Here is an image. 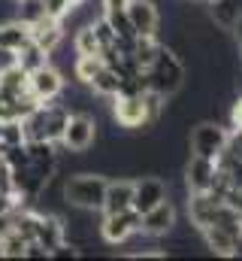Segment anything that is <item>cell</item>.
<instances>
[{
  "instance_id": "obj_1",
  "label": "cell",
  "mask_w": 242,
  "mask_h": 261,
  "mask_svg": "<svg viewBox=\"0 0 242 261\" xmlns=\"http://www.w3.org/2000/svg\"><path fill=\"white\" fill-rule=\"evenodd\" d=\"M142 76H145V88L155 91V94H161L167 100V97H173L182 85L188 82V64L182 61L167 43H161L155 61L142 70Z\"/></svg>"
},
{
  "instance_id": "obj_2",
  "label": "cell",
  "mask_w": 242,
  "mask_h": 261,
  "mask_svg": "<svg viewBox=\"0 0 242 261\" xmlns=\"http://www.w3.org/2000/svg\"><path fill=\"white\" fill-rule=\"evenodd\" d=\"M67 116H70V110H67L60 100L37 103V107L21 119L24 143H34V140H43V143H60V134H64V125H67Z\"/></svg>"
},
{
  "instance_id": "obj_3",
  "label": "cell",
  "mask_w": 242,
  "mask_h": 261,
  "mask_svg": "<svg viewBox=\"0 0 242 261\" xmlns=\"http://www.w3.org/2000/svg\"><path fill=\"white\" fill-rule=\"evenodd\" d=\"M106 176L94 173V170H79L70 173L64 179V203L67 206H79V210H91L100 213L103 206V195H106Z\"/></svg>"
},
{
  "instance_id": "obj_4",
  "label": "cell",
  "mask_w": 242,
  "mask_h": 261,
  "mask_svg": "<svg viewBox=\"0 0 242 261\" xmlns=\"http://www.w3.org/2000/svg\"><path fill=\"white\" fill-rule=\"evenodd\" d=\"M227 140H230V128L218 119H197L188 130L191 152L203 155V158H218L227 149Z\"/></svg>"
},
{
  "instance_id": "obj_5",
  "label": "cell",
  "mask_w": 242,
  "mask_h": 261,
  "mask_svg": "<svg viewBox=\"0 0 242 261\" xmlns=\"http://www.w3.org/2000/svg\"><path fill=\"white\" fill-rule=\"evenodd\" d=\"M97 116L91 113H70L67 125L60 134V149L73 152V155H85L94 143H97Z\"/></svg>"
},
{
  "instance_id": "obj_6",
  "label": "cell",
  "mask_w": 242,
  "mask_h": 261,
  "mask_svg": "<svg viewBox=\"0 0 242 261\" xmlns=\"http://www.w3.org/2000/svg\"><path fill=\"white\" fill-rule=\"evenodd\" d=\"M97 231H100L103 243L121 246V243H127L130 237H136V234L142 231V216H139L133 206H127V210H121V213H103Z\"/></svg>"
},
{
  "instance_id": "obj_7",
  "label": "cell",
  "mask_w": 242,
  "mask_h": 261,
  "mask_svg": "<svg viewBox=\"0 0 242 261\" xmlns=\"http://www.w3.org/2000/svg\"><path fill=\"white\" fill-rule=\"evenodd\" d=\"M112 122L124 130L152 128L148 107H145V91L142 94H115L112 97Z\"/></svg>"
},
{
  "instance_id": "obj_8",
  "label": "cell",
  "mask_w": 242,
  "mask_h": 261,
  "mask_svg": "<svg viewBox=\"0 0 242 261\" xmlns=\"http://www.w3.org/2000/svg\"><path fill=\"white\" fill-rule=\"evenodd\" d=\"M176 219H179V206H176L173 197L167 195L161 203H155L152 210L142 213V231H139V234H145V237H152V240H161V237H167V234L173 231Z\"/></svg>"
},
{
  "instance_id": "obj_9",
  "label": "cell",
  "mask_w": 242,
  "mask_h": 261,
  "mask_svg": "<svg viewBox=\"0 0 242 261\" xmlns=\"http://www.w3.org/2000/svg\"><path fill=\"white\" fill-rule=\"evenodd\" d=\"M215 173H218L215 158H203V155H194V152L182 164V182H185L188 192H209L215 186Z\"/></svg>"
},
{
  "instance_id": "obj_10",
  "label": "cell",
  "mask_w": 242,
  "mask_h": 261,
  "mask_svg": "<svg viewBox=\"0 0 242 261\" xmlns=\"http://www.w3.org/2000/svg\"><path fill=\"white\" fill-rule=\"evenodd\" d=\"M64 85H67V79H64V73H60L52 61L43 64V67H37L34 73H27V91H31L40 103L58 100L60 91H64Z\"/></svg>"
},
{
  "instance_id": "obj_11",
  "label": "cell",
  "mask_w": 242,
  "mask_h": 261,
  "mask_svg": "<svg viewBox=\"0 0 242 261\" xmlns=\"http://www.w3.org/2000/svg\"><path fill=\"white\" fill-rule=\"evenodd\" d=\"M167 195H170L167 179H164V176L145 173V176H136V179H133V203H130V206L142 216L145 210H152L155 203H161Z\"/></svg>"
},
{
  "instance_id": "obj_12",
  "label": "cell",
  "mask_w": 242,
  "mask_h": 261,
  "mask_svg": "<svg viewBox=\"0 0 242 261\" xmlns=\"http://www.w3.org/2000/svg\"><path fill=\"white\" fill-rule=\"evenodd\" d=\"M127 18H130V28L136 37H158V28H161V9L155 0H130L127 3Z\"/></svg>"
},
{
  "instance_id": "obj_13",
  "label": "cell",
  "mask_w": 242,
  "mask_h": 261,
  "mask_svg": "<svg viewBox=\"0 0 242 261\" xmlns=\"http://www.w3.org/2000/svg\"><path fill=\"white\" fill-rule=\"evenodd\" d=\"M31 40H34L43 52H49V58H52V52L64 43L60 18H55V15H49V12H46V15H40L37 21H31Z\"/></svg>"
},
{
  "instance_id": "obj_14",
  "label": "cell",
  "mask_w": 242,
  "mask_h": 261,
  "mask_svg": "<svg viewBox=\"0 0 242 261\" xmlns=\"http://www.w3.org/2000/svg\"><path fill=\"white\" fill-rule=\"evenodd\" d=\"M236 240H239V237H233V234H230L227 228H221V225H206V228H200V243H203L212 255H218V258H233Z\"/></svg>"
},
{
  "instance_id": "obj_15",
  "label": "cell",
  "mask_w": 242,
  "mask_h": 261,
  "mask_svg": "<svg viewBox=\"0 0 242 261\" xmlns=\"http://www.w3.org/2000/svg\"><path fill=\"white\" fill-rule=\"evenodd\" d=\"M133 203V179L130 176H118L106 182V195H103V206L100 213H121Z\"/></svg>"
},
{
  "instance_id": "obj_16",
  "label": "cell",
  "mask_w": 242,
  "mask_h": 261,
  "mask_svg": "<svg viewBox=\"0 0 242 261\" xmlns=\"http://www.w3.org/2000/svg\"><path fill=\"white\" fill-rule=\"evenodd\" d=\"M206 3H209V9H206L209 21L218 31H227L230 34L242 15V0H206Z\"/></svg>"
},
{
  "instance_id": "obj_17",
  "label": "cell",
  "mask_w": 242,
  "mask_h": 261,
  "mask_svg": "<svg viewBox=\"0 0 242 261\" xmlns=\"http://www.w3.org/2000/svg\"><path fill=\"white\" fill-rule=\"evenodd\" d=\"M31 43V24L21 18H3L0 21V46L9 52H18L21 46Z\"/></svg>"
},
{
  "instance_id": "obj_18",
  "label": "cell",
  "mask_w": 242,
  "mask_h": 261,
  "mask_svg": "<svg viewBox=\"0 0 242 261\" xmlns=\"http://www.w3.org/2000/svg\"><path fill=\"white\" fill-rule=\"evenodd\" d=\"M121 88V76L112 70V67H100L94 76H91V82H88V91L94 94V97H100V100H112L115 94H118Z\"/></svg>"
},
{
  "instance_id": "obj_19",
  "label": "cell",
  "mask_w": 242,
  "mask_h": 261,
  "mask_svg": "<svg viewBox=\"0 0 242 261\" xmlns=\"http://www.w3.org/2000/svg\"><path fill=\"white\" fill-rule=\"evenodd\" d=\"M27 94V73L18 64L0 73V97H21Z\"/></svg>"
},
{
  "instance_id": "obj_20",
  "label": "cell",
  "mask_w": 242,
  "mask_h": 261,
  "mask_svg": "<svg viewBox=\"0 0 242 261\" xmlns=\"http://www.w3.org/2000/svg\"><path fill=\"white\" fill-rule=\"evenodd\" d=\"M15 64L21 67L24 73H34L37 67H43V64H49V52H43L34 40L27 43V46H21L18 52H15Z\"/></svg>"
},
{
  "instance_id": "obj_21",
  "label": "cell",
  "mask_w": 242,
  "mask_h": 261,
  "mask_svg": "<svg viewBox=\"0 0 242 261\" xmlns=\"http://www.w3.org/2000/svg\"><path fill=\"white\" fill-rule=\"evenodd\" d=\"M73 49H76V55H100V43H97V34H94L91 24L76 28V34H73Z\"/></svg>"
},
{
  "instance_id": "obj_22",
  "label": "cell",
  "mask_w": 242,
  "mask_h": 261,
  "mask_svg": "<svg viewBox=\"0 0 242 261\" xmlns=\"http://www.w3.org/2000/svg\"><path fill=\"white\" fill-rule=\"evenodd\" d=\"M24 246H27V240L12 228V231L0 240V258H24Z\"/></svg>"
},
{
  "instance_id": "obj_23",
  "label": "cell",
  "mask_w": 242,
  "mask_h": 261,
  "mask_svg": "<svg viewBox=\"0 0 242 261\" xmlns=\"http://www.w3.org/2000/svg\"><path fill=\"white\" fill-rule=\"evenodd\" d=\"M103 18L109 21V28L115 31V37L118 40H133L136 34H133V28H130V18H127V12L121 9V12H103Z\"/></svg>"
},
{
  "instance_id": "obj_24",
  "label": "cell",
  "mask_w": 242,
  "mask_h": 261,
  "mask_svg": "<svg viewBox=\"0 0 242 261\" xmlns=\"http://www.w3.org/2000/svg\"><path fill=\"white\" fill-rule=\"evenodd\" d=\"M227 128L230 130L242 128V91L233 97V103L227 107Z\"/></svg>"
},
{
  "instance_id": "obj_25",
  "label": "cell",
  "mask_w": 242,
  "mask_h": 261,
  "mask_svg": "<svg viewBox=\"0 0 242 261\" xmlns=\"http://www.w3.org/2000/svg\"><path fill=\"white\" fill-rule=\"evenodd\" d=\"M127 3L130 0H100V9L103 12H121V9H127Z\"/></svg>"
},
{
  "instance_id": "obj_26",
  "label": "cell",
  "mask_w": 242,
  "mask_h": 261,
  "mask_svg": "<svg viewBox=\"0 0 242 261\" xmlns=\"http://www.w3.org/2000/svg\"><path fill=\"white\" fill-rule=\"evenodd\" d=\"M12 64H15V52H9V49H3V46H0V73H3V70H9Z\"/></svg>"
},
{
  "instance_id": "obj_27",
  "label": "cell",
  "mask_w": 242,
  "mask_h": 261,
  "mask_svg": "<svg viewBox=\"0 0 242 261\" xmlns=\"http://www.w3.org/2000/svg\"><path fill=\"white\" fill-rule=\"evenodd\" d=\"M12 231V213H0V240Z\"/></svg>"
},
{
  "instance_id": "obj_28",
  "label": "cell",
  "mask_w": 242,
  "mask_h": 261,
  "mask_svg": "<svg viewBox=\"0 0 242 261\" xmlns=\"http://www.w3.org/2000/svg\"><path fill=\"white\" fill-rule=\"evenodd\" d=\"M230 37H233L236 43H242V15H239V21H236V28L230 31Z\"/></svg>"
},
{
  "instance_id": "obj_29",
  "label": "cell",
  "mask_w": 242,
  "mask_h": 261,
  "mask_svg": "<svg viewBox=\"0 0 242 261\" xmlns=\"http://www.w3.org/2000/svg\"><path fill=\"white\" fill-rule=\"evenodd\" d=\"M188 3H206V0H188Z\"/></svg>"
},
{
  "instance_id": "obj_30",
  "label": "cell",
  "mask_w": 242,
  "mask_h": 261,
  "mask_svg": "<svg viewBox=\"0 0 242 261\" xmlns=\"http://www.w3.org/2000/svg\"><path fill=\"white\" fill-rule=\"evenodd\" d=\"M239 64H242V43H239Z\"/></svg>"
}]
</instances>
